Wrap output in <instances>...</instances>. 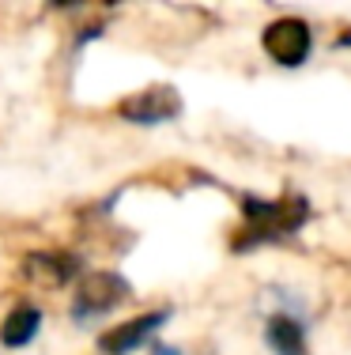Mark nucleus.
Listing matches in <instances>:
<instances>
[{"label":"nucleus","instance_id":"3","mask_svg":"<svg viewBox=\"0 0 351 355\" xmlns=\"http://www.w3.org/2000/svg\"><path fill=\"white\" fill-rule=\"evenodd\" d=\"M261 49L280 69H303L314 57V27L303 15H280V19L264 23Z\"/></svg>","mask_w":351,"mask_h":355},{"label":"nucleus","instance_id":"2","mask_svg":"<svg viewBox=\"0 0 351 355\" xmlns=\"http://www.w3.org/2000/svg\"><path fill=\"white\" fill-rule=\"evenodd\" d=\"M132 299V284L114 268H95V272L80 276L76 291H72V321L76 325H95L106 314H114L121 302Z\"/></svg>","mask_w":351,"mask_h":355},{"label":"nucleus","instance_id":"1","mask_svg":"<svg viewBox=\"0 0 351 355\" xmlns=\"http://www.w3.org/2000/svg\"><path fill=\"white\" fill-rule=\"evenodd\" d=\"M310 223V200L303 193H283V197H242V227L231 234L234 253H249L261 246L295 239Z\"/></svg>","mask_w":351,"mask_h":355},{"label":"nucleus","instance_id":"8","mask_svg":"<svg viewBox=\"0 0 351 355\" xmlns=\"http://www.w3.org/2000/svg\"><path fill=\"white\" fill-rule=\"evenodd\" d=\"M42 306L35 302H19L15 310H8V318L0 321V348L8 352H19V348H30L42 333Z\"/></svg>","mask_w":351,"mask_h":355},{"label":"nucleus","instance_id":"6","mask_svg":"<svg viewBox=\"0 0 351 355\" xmlns=\"http://www.w3.org/2000/svg\"><path fill=\"white\" fill-rule=\"evenodd\" d=\"M264 348L272 355H306L303 302H280V306L264 318Z\"/></svg>","mask_w":351,"mask_h":355},{"label":"nucleus","instance_id":"9","mask_svg":"<svg viewBox=\"0 0 351 355\" xmlns=\"http://www.w3.org/2000/svg\"><path fill=\"white\" fill-rule=\"evenodd\" d=\"M152 355H186V352H181L178 344H166V340H155V344H152Z\"/></svg>","mask_w":351,"mask_h":355},{"label":"nucleus","instance_id":"5","mask_svg":"<svg viewBox=\"0 0 351 355\" xmlns=\"http://www.w3.org/2000/svg\"><path fill=\"white\" fill-rule=\"evenodd\" d=\"M166 321H170V306L136 314V318L121 321V325L106 329V333L98 336V352H102V355H132L136 348H144L147 340H155L159 329H163Z\"/></svg>","mask_w":351,"mask_h":355},{"label":"nucleus","instance_id":"4","mask_svg":"<svg viewBox=\"0 0 351 355\" xmlns=\"http://www.w3.org/2000/svg\"><path fill=\"white\" fill-rule=\"evenodd\" d=\"M181 103L178 87H170V83H152V87L136 91V95L121 98L117 103V117L129 125H144V129H152V125H170L181 117Z\"/></svg>","mask_w":351,"mask_h":355},{"label":"nucleus","instance_id":"7","mask_svg":"<svg viewBox=\"0 0 351 355\" xmlns=\"http://www.w3.org/2000/svg\"><path fill=\"white\" fill-rule=\"evenodd\" d=\"M23 276L38 287H64L80 276V257L64 250H38L23 257Z\"/></svg>","mask_w":351,"mask_h":355},{"label":"nucleus","instance_id":"12","mask_svg":"<svg viewBox=\"0 0 351 355\" xmlns=\"http://www.w3.org/2000/svg\"><path fill=\"white\" fill-rule=\"evenodd\" d=\"M102 4H106V8H117V4H125V0H102Z\"/></svg>","mask_w":351,"mask_h":355},{"label":"nucleus","instance_id":"11","mask_svg":"<svg viewBox=\"0 0 351 355\" xmlns=\"http://www.w3.org/2000/svg\"><path fill=\"white\" fill-rule=\"evenodd\" d=\"M351 46V31H344V35H336V49H348Z\"/></svg>","mask_w":351,"mask_h":355},{"label":"nucleus","instance_id":"10","mask_svg":"<svg viewBox=\"0 0 351 355\" xmlns=\"http://www.w3.org/2000/svg\"><path fill=\"white\" fill-rule=\"evenodd\" d=\"M80 4H87V0H49V8H57V12H72Z\"/></svg>","mask_w":351,"mask_h":355}]
</instances>
